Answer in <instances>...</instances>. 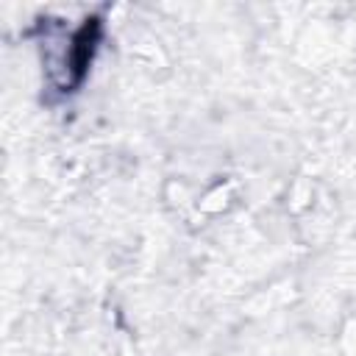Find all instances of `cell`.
<instances>
[{"label":"cell","mask_w":356,"mask_h":356,"mask_svg":"<svg viewBox=\"0 0 356 356\" xmlns=\"http://www.w3.org/2000/svg\"><path fill=\"white\" fill-rule=\"evenodd\" d=\"M97 39H100V22H97V19H89V22L72 36L70 56H67V70L72 72V86L81 83V78L86 75V67H89V61H92V56H95Z\"/></svg>","instance_id":"cell-1"}]
</instances>
